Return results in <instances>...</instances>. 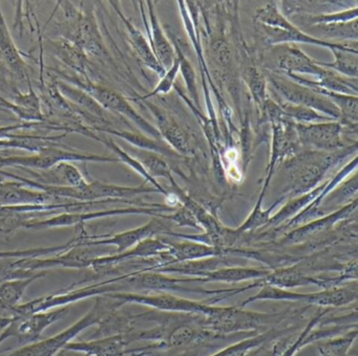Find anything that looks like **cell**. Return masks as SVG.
Segmentation results:
<instances>
[{
  "mask_svg": "<svg viewBox=\"0 0 358 356\" xmlns=\"http://www.w3.org/2000/svg\"><path fill=\"white\" fill-rule=\"evenodd\" d=\"M28 92H18L13 101L0 96V107L11 111L24 123H45V114L41 109V98L33 89L32 84L28 85Z\"/></svg>",
  "mask_w": 358,
  "mask_h": 356,
  "instance_id": "obj_27",
  "label": "cell"
},
{
  "mask_svg": "<svg viewBox=\"0 0 358 356\" xmlns=\"http://www.w3.org/2000/svg\"><path fill=\"white\" fill-rule=\"evenodd\" d=\"M169 249V257L171 263L176 262L194 261V260L205 259V258L217 257V255H230V249H222L204 243L194 241L184 240L182 242H173L166 240Z\"/></svg>",
  "mask_w": 358,
  "mask_h": 356,
  "instance_id": "obj_31",
  "label": "cell"
},
{
  "mask_svg": "<svg viewBox=\"0 0 358 356\" xmlns=\"http://www.w3.org/2000/svg\"><path fill=\"white\" fill-rule=\"evenodd\" d=\"M60 163H120L116 156L78 152L64 146L51 147L28 156H0V169L48 170Z\"/></svg>",
  "mask_w": 358,
  "mask_h": 356,
  "instance_id": "obj_6",
  "label": "cell"
},
{
  "mask_svg": "<svg viewBox=\"0 0 358 356\" xmlns=\"http://www.w3.org/2000/svg\"><path fill=\"white\" fill-rule=\"evenodd\" d=\"M244 79L250 90L251 96L255 100V104L259 105V110L263 109L266 101L269 96L267 94V80L265 75L259 71L255 65H248L245 68Z\"/></svg>",
  "mask_w": 358,
  "mask_h": 356,
  "instance_id": "obj_48",
  "label": "cell"
},
{
  "mask_svg": "<svg viewBox=\"0 0 358 356\" xmlns=\"http://www.w3.org/2000/svg\"><path fill=\"white\" fill-rule=\"evenodd\" d=\"M276 66L285 75H310L315 80L322 79L328 73L329 69L320 66L316 60L306 54L303 50L294 46L284 44L274 46Z\"/></svg>",
  "mask_w": 358,
  "mask_h": 356,
  "instance_id": "obj_19",
  "label": "cell"
},
{
  "mask_svg": "<svg viewBox=\"0 0 358 356\" xmlns=\"http://www.w3.org/2000/svg\"><path fill=\"white\" fill-rule=\"evenodd\" d=\"M286 77L296 83L306 86V87L322 88L328 91L358 96V79L343 77L330 69H329L328 73L320 80H307L305 77H301V75H286Z\"/></svg>",
  "mask_w": 358,
  "mask_h": 356,
  "instance_id": "obj_32",
  "label": "cell"
},
{
  "mask_svg": "<svg viewBox=\"0 0 358 356\" xmlns=\"http://www.w3.org/2000/svg\"><path fill=\"white\" fill-rule=\"evenodd\" d=\"M108 249L103 246L93 245L77 244L69 251L58 253L51 258H22L15 259L14 264L16 267L37 272V270L48 269L51 267L74 268V269H85L91 268L92 261L96 258L102 257V253Z\"/></svg>",
  "mask_w": 358,
  "mask_h": 356,
  "instance_id": "obj_12",
  "label": "cell"
},
{
  "mask_svg": "<svg viewBox=\"0 0 358 356\" xmlns=\"http://www.w3.org/2000/svg\"><path fill=\"white\" fill-rule=\"evenodd\" d=\"M145 102L146 107L150 109L156 119L157 129L162 138L163 142H167L178 155L192 156L194 154V146L192 138L183 127L176 121L175 117L166 112L164 109L157 106L154 103Z\"/></svg>",
  "mask_w": 358,
  "mask_h": 356,
  "instance_id": "obj_17",
  "label": "cell"
},
{
  "mask_svg": "<svg viewBox=\"0 0 358 356\" xmlns=\"http://www.w3.org/2000/svg\"><path fill=\"white\" fill-rule=\"evenodd\" d=\"M179 60L176 57L175 62H173V66L171 68L167 69L166 73H164L163 77H161L160 82L158 85L148 92L145 96H137V98H131L133 101H148V98H152V96H158V94H166L175 87L176 79H177L178 73H179Z\"/></svg>",
  "mask_w": 358,
  "mask_h": 356,
  "instance_id": "obj_51",
  "label": "cell"
},
{
  "mask_svg": "<svg viewBox=\"0 0 358 356\" xmlns=\"http://www.w3.org/2000/svg\"><path fill=\"white\" fill-rule=\"evenodd\" d=\"M0 61L3 63L12 75L22 82L30 83L28 67L22 52L18 50L10 33L1 8H0Z\"/></svg>",
  "mask_w": 358,
  "mask_h": 356,
  "instance_id": "obj_26",
  "label": "cell"
},
{
  "mask_svg": "<svg viewBox=\"0 0 358 356\" xmlns=\"http://www.w3.org/2000/svg\"><path fill=\"white\" fill-rule=\"evenodd\" d=\"M268 81L270 87L274 89L275 96L280 100L313 109L335 121L341 119V113L336 106L326 96L314 91L311 88L296 83L286 75L282 77L276 73H270Z\"/></svg>",
  "mask_w": 358,
  "mask_h": 356,
  "instance_id": "obj_10",
  "label": "cell"
},
{
  "mask_svg": "<svg viewBox=\"0 0 358 356\" xmlns=\"http://www.w3.org/2000/svg\"><path fill=\"white\" fill-rule=\"evenodd\" d=\"M276 104L282 109V112L286 117L292 119L296 124H312L322 123V121H332L335 119L322 114L313 109L308 107L301 106V105L291 104V103L285 102V101L278 98Z\"/></svg>",
  "mask_w": 358,
  "mask_h": 356,
  "instance_id": "obj_46",
  "label": "cell"
},
{
  "mask_svg": "<svg viewBox=\"0 0 358 356\" xmlns=\"http://www.w3.org/2000/svg\"><path fill=\"white\" fill-rule=\"evenodd\" d=\"M68 133L55 136L31 135V134L9 133L5 140H0V149H22L38 153L51 147L64 146L62 140Z\"/></svg>",
  "mask_w": 358,
  "mask_h": 356,
  "instance_id": "obj_33",
  "label": "cell"
},
{
  "mask_svg": "<svg viewBox=\"0 0 358 356\" xmlns=\"http://www.w3.org/2000/svg\"><path fill=\"white\" fill-rule=\"evenodd\" d=\"M122 282L131 285L134 288L139 290L150 291H173V292H198L207 293V295H227L229 289L226 290H205L201 288H188L181 286L180 283H184L183 279L169 278L164 274L152 272V270H139V272H131L125 276Z\"/></svg>",
  "mask_w": 358,
  "mask_h": 356,
  "instance_id": "obj_18",
  "label": "cell"
},
{
  "mask_svg": "<svg viewBox=\"0 0 358 356\" xmlns=\"http://www.w3.org/2000/svg\"><path fill=\"white\" fill-rule=\"evenodd\" d=\"M288 332H291V329H285V330L269 329L265 332L255 333L250 337L242 339L238 343H232V345L220 350L219 352L210 356H250L253 351L263 346L264 343Z\"/></svg>",
  "mask_w": 358,
  "mask_h": 356,
  "instance_id": "obj_35",
  "label": "cell"
},
{
  "mask_svg": "<svg viewBox=\"0 0 358 356\" xmlns=\"http://www.w3.org/2000/svg\"><path fill=\"white\" fill-rule=\"evenodd\" d=\"M282 314L262 313L245 310L238 306H211L208 313L199 316L198 322L215 336L225 337L236 333H255L263 327L280 320Z\"/></svg>",
  "mask_w": 358,
  "mask_h": 356,
  "instance_id": "obj_2",
  "label": "cell"
},
{
  "mask_svg": "<svg viewBox=\"0 0 358 356\" xmlns=\"http://www.w3.org/2000/svg\"><path fill=\"white\" fill-rule=\"evenodd\" d=\"M211 56L217 63V66L223 71H227L231 67V52L227 43L223 40H217L211 45Z\"/></svg>",
  "mask_w": 358,
  "mask_h": 356,
  "instance_id": "obj_54",
  "label": "cell"
},
{
  "mask_svg": "<svg viewBox=\"0 0 358 356\" xmlns=\"http://www.w3.org/2000/svg\"><path fill=\"white\" fill-rule=\"evenodd\" d=\"M272 130L271 152H270L269 163L266 173L265 184L261 192V196L265 197L266 191L271 182L276 167L282 161H287L296 155L301 150L299 138H297L295 125L296 123L290 119L275 121L270 124Z\"/></svg>",
  "mask_w": 358,
  "mask_h": 356,
  "instance_id": "obj_14",
  "label": "cell"
},
{
  "mask_svg": "<svg viewBox=\"0 0 358 356\" xmlns=\"http://www.w3.org/2000/svg\"><path fill=\"white\" fill-rule=\"evenodd\" d=\"M357 339V327L338 336L324 339L318 345L320 356H350L352 347Z\"/></svg>",
  "mask_w": 358,
  "mask_h": 356,
  "instance_id": "obj_44",
  "label": "cell"
},
{
  "mask_svg": "<svg viewBox=\"0 0 358 356\" xmlns=\"http://www.w3.org/2000/svg\"><path fill=\"white\" fill-rule=\"evenodd\" d=\"M161 219L171 220V221L175 222V223L179 226H189V228L202 230V228H201L199 222L196 221L194 214H192L187 207L182 205H180L175 212H173V213L164 214V215L161 217Z\"/></svg>",
  "mask_w": 358,
  "mask_h": 356,
  "instance_id": "obj_52",
  "label": "cell"
},
{
  "mask_svg": "<svg viewBox=\"0 0 358 356\" xmlns=\"http://www.w3.org/2000/svg\"><path fill=\"white\" fill-rule=\"evenodd\" d=\"M357 281H350L345 284L322 289L318 292L308 293L305 304L324 308L343 307L357 299Z\"/></svg>",
  "mask_w": 358,
  "mask_h": 356,
  "instance_id": "obj_29",
  "label": "cell"
},
{
  "mask_svg": "<svg viewBox=\"0 0 358 356\" xmlns=\"http://www.w3.org/2000/svg\"><path fill=\"white\" fill-rule=\"evenodd\" d=\"M131 333L100 337L87 341H71L64 347L68 352H77L85 356H125L129 343H133Z\"/></svg>",
  "mask_w": 358,
  "mask_h": 356,
  "instance_id": "obj_23",
  "label": "cell"
},
{
  "mask_svg": "<svg viewBox=\"0 0 358 356\" xmlns=\"http://www.w3.org/2000/svg\"><path fill=\"white\" fill-rule=\"evenodd\" d=\"M123 276H112L106 280L95 282L89 286L76 287L71 285L68 288L50 293L45 297H37L28 303L20 304L10 311V316H27L37 312L49 311L58 308L69 307L71 304L77 303L90 297H103L110 292L118 291L119 283L124 280Z\"/></svg>",
  "mask_w": 358,
  "mask_h": 356,
  "instance_id": "obj_4",
  "label": "cell"
},
{
  "mask_svg": "<svg viewBox=\"0 0 358 356\" xmlns=\"http://www.w3.org/2000/svg\"><path fill=\"white\" fill-rule=\"evenodd\" d=\"M178 207L169 205L155 203L152 207H137L118 209H94V211L80 212V213H60L45 219L32 220L27 222L24 228L28 230H43V228H68V226L85 225V222L100 218L113 217L120 215H150L152 217H162L164 214L173 213Z\"/></svg>",
  "mask_w": 358,
  "mask_h": 356,
  "instance_id": "obj_5",
  "label": "cell"
},
{
  "mask_svg": "<svg viewBox=\"0 0 358 356\" xmlns=\"http://www.w3.org/2000/svg\"><path fill=\"white\" fill-rule=\"evenodd\" d=\"M259 287L264 284L271 285V286L288 290L289 288L309 286V285H316L324 289L330 288V287L345 284V280L341 276L324 279L311 276L308 274V270L301 267L299 264H294V265L282 266L278 269L271 270L265 278L259 280Z\"/></svg>",
  "mask_w": 358,
  "mask_h": 356,
  "instance_id": "obj_15",
  "label": "cell"
},
{
  "mask_svg": "<svg viewBox=\"0 0 358 356\" xmlns=\"http://www.w3.org/2000/svg\"><path fill=\"white\" fill-rule=\"evenodd\" d=\"M327 182H328V180L322 182L320 186H316L310 192L305 193V194L301 195V196L289 199L278 213L271 216L267 225L264 228H272L278 230L280 226L284 225L286 222H288L289 220L292 219L297 214L301 213L303 209H305L324 191V188H326Z\"/></svg>",
  "mask_w": 358,
  "mask_h": 356,
  "instance_id": "obj_34",
  "label": "cell"
},
{
  "mask_svg": "<svg viewBox=\"0 0 358 356\" xmlns=\"http://www.w3.org/2000/svg\"><path fill=\"white\" fill-rule=\"evenodd\" d=\"M334 62H320L316 60L320 66L335 71L343 77L358 79V52L357 50H332Z\"/></svg>",
  "mask_w": 358,
  "mask_h": 356,
  "instance_id": "obj_40",
  "label": "cell"
},
{
  "mask_svg": "<svg viewBox=\"0 0 358 356\" xmlns=\"http://www.w3.org/2000/svg\"><path fill=\"white\" fill-rule=\"evenodd\" d=\"M316 35L322 37L333 38V39L350 40V42H357L358 20L349 21V22L331 23V24L313 25L310 27Z\"/></svg>",
  "mask_w": 358,
  "mask_h": 356,
  "instance_id": "obj_45",
  "label": "cell"
},
{
  "mask_svg": "<svg viewBox=\"0 0 358 356\" xmlns=\"http://www.w3.org/2000/svg\"><path fill=\"white\" fill-rule=\"evenodd\" d=\"M173 46L175 48L176 57L179 60V71H181L182 75H183L184 83H185L186 88H187L189 98H192V103L194 105V107L200 109V98H199L198 81H196V71H194V67L190 64L187 57L185 56L183 50H182L180 42L175 39Z\"/></svg>",
  "mask_w": 358,
  "mask_h": 356,
  "instance_id": "obj_47",
  "label": "cell"
},
{
  "mask_svg": "<svg viewBox=\"0 0 358 356\" xmlns=\"http://www.w3.org/2000/svg\"><path fill=\"white\" fill-rule=\"evenodd\" d=\"M76 245L74 239H71L64 244L49 247H35V249H15V251H0V259H22V258H43V255H55L69 251Z\"/></svg>",
  "mask_w": 358,
  "mask_h": 356,
  "instance_id": "obj_49",
  "label": "cell"
},
{
  "mask_svg": "<svg viewBox=\"0 0 358 356\" xmlns=\"http://www.w3.org/2000/svg\"><path fill=\"white\" fill-rule=\"evenodd\" d=\"M66 77L68 79V83L85 90L106 111L127 117L129 121H133L139 129H141L144 133L148 134L150 138L159 140V142H163L157 127L148 121V119H144V117H142L134 108L133 105L129 103V98H125L122 94L115 91L114 89L106 87V86L93 83V82L90 81L89 77H85L83 80L75 77Z\"/></svg>",
  "mask_w": 358,
  "mask_h": 356,
  "instance_id": "obj_7",
  "label": "cell"
},
{
  "mask_svg": "<svg viewBox=\"0 0 358 356\" xmlns=\"http://www.w3.org/2000/svg\"><path fill=\"white\" fill-rule=\"evenodd\" d=\"M357 142H355L341 150L331 153L306 151L287 159L285 169L288 176V184L284 195L280 198L282 200L294 198L320 186L330 170L345 161L352 153H357Z\"/></svg>",
  "mask_w": 358,
  "mask_h": 356,
  "instance_id": "obj_1",
  "label": "cell"
},
{
  "mask_svg": "<svg viewBox=\"0 0 358 356\" xmlns=\"http://www.w3.org/2000/svg\"><path fill=\"white\" fill-rule=\"evenodd\" d=\"M271 270L268 268L245 267V266H228V267L219 268L205 274L203 278H188L187 283L190 282H219L227 284H236L245 281L261 280L265 278Z\"/></svg>",
  "mask_w": 358,
  "mask_h": 356,
  "instance_id": "obj_30",
  "label": "cell"
},
{
  "mask_svg": "<svg viewBox=\"0 0 358 356\" xmlns=\"http://www.w3.org/2000/svg\"><path fill=\"white\" fill-rule=\"evenodd\" d=\"M26 170L32 180L45 186H71L83 188L89 184L80 170L72 163H60L48 170Z\"/></svg>",
  "mask_w": 358,
  "mask_h": 356,
  "instance_id": "obj_25",
  "label": "cell"
},
{
  "mask_svg": "<svg viewBox=\"0 0 358 356\" xmlns=\"http://www.w3.org/2000/svg\"><path fill=\"white\" fill-rule=\"evenodd\" d=\"M48 193L35 190L17 180H0V207L51 205L64 203Z\"/></svg>",
  "mask_w": 358,
  "mask_h": 356,
  "instance_id": "obj_21",
  "label": "cell"
},
{
  "mask_svg": "<svg viewBox=\"0 0 358 356\" xmlns=\"http://www.w3.org/2000/svg\"><path fill=\"white\" fill-rule=\"evenodd\" d=\"M265 197L259 195L257 198V203H255V207L251 211L250 215L248 216L244 223L242 225L238 226V228L234 230V232L238 235L246 234V232H252L255 230H259L261 228H265L269 222L270 218H271L272 211L282 202V198H278L273 205H270L268 209H263V201Z\"/></svg>",
  "mask_w": 358,
  "mask_h": 356,
  "instance_id": "obj_43",
  "label": "cell"
},
{
  "mask_svg": "<svg viewBox=\"0 0 358 356\" xmlns=\"http://www.w3.org/2000/svg\"><path fill=\"white\" fill-rule=\"evenodd\" d=\"M295 129L301 148L307 151L331 153L345 147L341 140L343 127L338 121L296 124Z\"/></svg>",
  "mask_w": 358,
  "mask_h": 356,
  "instance_id": "obj_13",
  "label": "cell"
},
{
  "mask_svg": "<svg viewBox=\"0 0 358 356\" xmlns=\"http://www.w3.org/2000/svg\"><path fill=\"white\" fill-rule=\"evenodd\" d=\"M103 297H108L118 302L120 307L125 304H138V305L152 308L157 311L192 314V316H205L213 306L207 301H194V299L165 292L159 293V295H143V293L116 291V292L108 293Z\"/></svg>",
  "mask_w": 358,
  "mask_h": 356,
  "instance_id": "obj_8",
  "label": "cell"
},
{
  "mask_svg": "<svg viewBox=\"0 0 358 356\" xmlns=\"http://www.w3.org/2000/svg\"><path fill=\"white\" fill-rule=\"evenodd\" d=\"M47 272H38L28 278L13 279L0 284V307L11 311L20 305L28 287L38 279L43 278Z\"/></svg>",
  "mask_w": 358,
  "mask_h": 356,
  "instance_id": "obj_36",
  "label": "cell"
},
{
  "mask_svg": "<svg viewBox=\"0 0 358 356\" xmlns=\"http://www.w3.org/2000/svg\"><path fill=\"white\" fill-rule=\"evenodd\" d=\"M55 85L62 98L66 102L70 103L71 106L75 110L81 111V113H87V119H89L90 121L95 119L96 123L99 124L97 128H94L92 130L112 128L108 119V111L102 108L87 92L77 86L64 81V80L56 81Z\"/></svg>",
  "mask_w": 358,
  "mask_h": 356,
  "instance_id": "obj_22",
  "label": "cell"
},
{
  "mask_svg": "<svg viewBox=\"0 0 358 356\" xmlns=\"http://www.w3.org/2000/svg\"><path fill=\"white\" fill-rule=\"evenodd\" d=\"M169 232H171L169 228L162 223L158 217H154L144 225L127 230V232H119L114 236H108V235L93 236V235L87 234L85 225H78L76 226L75 236L78 240V244L93 245V246L113 245V246H116L115 253H121L133 249L138 243L145 240V239L161 236V235L166 236Z\"/></svg>",
  "mask_w": 358,
  "mask_h": 356,
  "instance_id": "obj_11",
  "label": "cell"
},
{
  "mask_svg": "<svg viewBox=\"0 0 358 356\" xmlns=\"http://www.w3.org/2000/svg\"><path fill=\"white\" fill-rule=\"evenodd\" d=\"M96 140L98 142H102V144H106V147L110 149V150L114 152L115 156L120 161V163H125V165H129V168L134 170V171L137 172L139 175H141L142 177L145 179L146 182H150L152 184V186L156 188L161 194L163 195H169V192L167 190H165L160 184H159L158 180L154 179V178L150 177V174L145 171L143 165L137 161V159L134 158L133 156L129 154L124 149L121 148L117 142H115L114 140L110 138H99L97 136Z\"/></svg>",
  "mask_w": 358,
  "mask_h": 356,
  "instance_id": "obj_41",
  "label": "cell"
},
{
  "mask_svg": "<svg viewBox=\"0 0 358 356\" xmlns=\"http://www.w3.org/2000/svg\"><path fill=\"white\" fill-rule=\"evenodd\" d=\"M356 209H357V199L348 203L345 207H341L333 213L322 216V217L293 228L290 232H287L286 236L282 238V244H299V243H303L306 241L315 238V237L320 236L324 232L330 230L333 226L336 225L339 222L345 221L352 216L355 215Z\"/></svg>",
  "mask_w": 358,
  "mask_h": 356,
  "instance_id": "obj_16",
  "label": "cell"
},
{
  "mask_svg": "<svg viewBox=\"0 0 358 356\" xmlns=\"http://www.w3.org/2000/svg\"><path fill=\"white\" fill-rule=\"evenodd\" d=\"M236 258L231 255H217V257L205 258V259L194 260V261L163 264L150 270L160 272V274H179L190 278H203L205 274L219 268L238 266V263L234 261Z\"/></svg>",
  "mask_w": 358,
  "mask_h": 356,
  "instance_id": "obj_24",
  "label": "cell"
},
{
  "mask_svg": "<svg viewBox=\"0 0 358 356\" xmlns=\"http://www.w3.org/2000/svg\"><path fill=\"white\" fill-rule=\"evenodd\" d=\"M54 54L64 64L74 69L85 77H87V56L78 45L70 40L62 38L57 41L52 42Z\"/></svg>",
  "mask_w": 358,
  "mask_h": 356,
  "instance_id": "obj_37",
  "label": "cell"
},
{
  "mask_svg": "<svg viewBox=\"0 0 358 356\" xmlns=\"http://www.w3.org/2000/svg\"><path fill=\"white\" fill-rule=\"evenodd\" d=\"M124 150L134 158L137 159L154 179H157V177H164L169 180L173 177L171 168L158 153L135 148L133 146H129Z\"/></svg>",
  "mask_w": 358,
  "mask_h": 356,
  "instance_id": "obj_39",
  "label": "cell"
},
{
  "mask_svg": "<svg viewBox=\"0 0 358 356\" xmlns=\"http://www.w3.org/2000/svg\"><path fill=\"white\" fill-rule=\"evenodd\" d=\"M119 308L120 307L115 299L108 297H97L93 308L78 322H75L66 330L50 339L24 346L20 349L1 356H56L83 330L94 325L99 324L100 320L106 313Z\"/></svg>",
  "mask_w": 358,
  "mask_h": 356,
  "instance_id": "obj_3",
  "label": "cell"
},
{
  "mask_svg": "<svg viewBox=\"0 0 358 356\" xmlns=\"http://www.w3.org/2000/svg\"><path fill=\"white\" fill-rule=\"evenodd\" d=\"M110 4L114 8V10H116L117 15L120 17L121 21H122L123 24H124L125 29H127V36H129V43H131V47L135 50L137 56L139 57L140 60H141L148 68L158 73L160 77H163L164 73H166V71L161 66L160 63H159V61L157 60L156 57H155L148 38L141 33V31H140L137 27H135V24L131 22V19L127 18V17L123 14L122 10L119 8L118 2L110 1Z\"/></svg>",
  "mask_w": 358,
  "mask_h": 356,
  "instance_id": "obj_28",
  "label": "cell"
},
{
  "mask_svg": "<svg viewBox=\"0 0 358 356\" xmlns=\"http://www.w3.org/2000/svg\"><path fill=\"white\" fill-rule=\"evenodd\" d=\"M259 291L257 295L248 297L242 302L238 307L245 308L250 304L259 301H282V302H301L305 303L308 293H297L287 289L278 288L271 285H261Z\"/></svg>",
  "mask_w": 358,
  "mask_h": 356,
  "instance_id": "obj_42",
  "label": "cell"
},
{
  "mask_svg": "<svg viewBox=\"0 0 358 356\" xmlns=\"http://www.w3.org/2000/svg\"><path fill=\"white\" fill-rule=\"evenodd\" d=\"M144 2H140L141 8L142 19H143L144 25H145L146 33H148V42L150 47L157 60L160 63L161 66L167 71L173 66L176 60V52L173 43L169 41L167 36L165 35L164 29L159 21L158 15L155 8V4L152 1H146L148 8V17H150V29L148 24V18H146L145 12H144Z\"/></svg>",
  "mask_w": 358,
  "mask_h": 356,
  "instance_id": "obj_20",
  "label": "cell"
},
{
  "mask_svg": "<svg viewBox=\"0 0 358 356\" xmlns=\"http://www.w3.org/2000/svg\"><path fill=\"white\" fill-rule=\"evenodd\" d=\"M15 259L7 258L0 259V284L6 281L13 280V279L28 278L36 272H29L22 268L16 267L14 264Z\"/></svg>",
  "mask_w": 358,
  "mask_h": 356,
  "instance_id": "obj_53",
  "label": "cell"
},
{
  "mask_svg": "<svg viewBox=\"0 0 358 356\" xmlns=\"http://www.w3.org/2000/svg\"><path fill=\"white\" fill-rule=\"evenodd\" d=\"M69 312L70 307H62L27 316H7V325L0 332V343L9 337H16L22 347L36 343L45 329L66 318Z\"/></svg>",
  "mask_w": 358,
  "mask_h": 356,
  "instance_id": "obj_9",
  "label": "cell"
},
{
  "mask_svg": "<svg viewBox=\"0 0 358 356\" xmlns=\"http://www.w3.org/2000/svg\"><path fill=\"white\" fill-rule=\"evenodd\" d=\"M358 18L357 4L345 10H337L334 13H320L316 15H308L307 22L310 27L331 23L349 22Z\"/></svg>",
  "mask_w": 358,
  "mask_h": 356,
  "instance_id": "obj_50",
  "label": "cell"
},
{
  "mask_svg": "<svg viewBox=\"0 0 358 356\" xmlns=\"http://www.w3.org/2000/svg\"><path fill=\"white\" fill-rule=\"evenodd\" d=\"M95 130L106 132V133L110 134V135L118 136V138H122L125 142H129V146L135 147V148L152 151V152L158 153L160 155H166L169 157L179 156L171 147L163 144V142H159V140L142 135V134L127 131V130L115 129L113 127Z\"/></svg>",
  "mask_w": 358,
  "mask_h": 356,
  "instance_id": "obj_38",
  "label": "cell"
},
{
  "mask_svg": "<svg viewBox=\"0 0 358 356\" xmlns=\"http://www.w3.org/2000/svg\"><path fill=\"white\" fill-rule=\"evenodd\" d=\"M56 356H68L66 355V350H62Z\"/></svg>",
  "mask_w": 358,
  "mask_h": 356,
  "instance_id": "obj_55",
  "label": "cell"
}]
</instances>
